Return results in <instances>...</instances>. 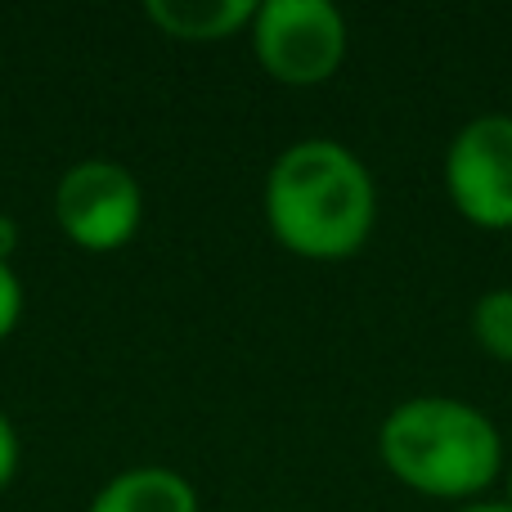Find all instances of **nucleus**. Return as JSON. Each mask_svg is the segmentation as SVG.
<instances>
[{"label": "nucleus", "mask_w": 512, "mask_h": 512, "mask_svg": "<svg viewBox=\"0 0 512 512\" xmlns=\"http://www.w3.org/2000/svg\"><path fill=\"white\" fill-rule=\"evenodd\" d=\"M265 225L283 252L337 265L364 252L378 225V180L342 140L306 135L265 171Z\"/></svg>", "instance_id": "nucleus-1"}, {"label": "nucleus", "mask_w": 512, "mask_h": 512, "mask_svg": "<svg viewBox=\"0 0 512 512\" xmlns=\"http://www.w3.org/2000/svg\"><path fill=\"white\" fill-rule=\"evenodd\" d=\"M378 459L405 490L472 504L504 477V432L486 409L459 396H409L382 418Z\"/></svg>", "instance_id": "nucleus-2"}, {"label": "nucleus", "mask_w": 512, "mask_h": 512, "mask_svg": "<svg viewBox=\"0 0 512 512\" xmlns=\"http://www.w3.org/2000/svg\"><path fill=\"white\" fill-rule=\"evenodd\" d=\"M248 41L265 77L292 90L324 86L346 63V18L328 0H261Z\"/></svg>", "instance_id": "nucleus-3"}, {"label": "nucleus", "mask_w": 512, "mask_h": 512, "mask_svg": "<svg viewBox=\"0 0 512 512\" xmlns=\"http://www.w3.org/2000/svg\"><path fill=\"white\" fill-rule=\"evenodd\" d=\"M54 221L81 252H122L144 225V185L113 158H81L54 185Z\"/></svg>", "instance_id": "nucleus-4"}, {"label": "nucleus", "mask_w": 512, "mask_h": 512, "mask_svg": "<svg viewBox=\"0 0 512 512\" xmlns=\"http://www.w3.org/2000/svg\"><path fill=\"white\" fill-rule=\"evenodd\" d=\"M441 171L450 207L472 230H512V113H481L463 122Z\"/></svg>", "instance_id": "nucleus-5"}, {"label": "nucleus", "mask_w": 512, "mask_h": 512, "mask_svg": "<svg viewBox=\"0 0 512 512\" xmlns=\"http://www.w3.org/2000/svg\"><path fill=\"white\" fill-rule=\"evenodd\" d=\"M86 512H203L194 481L162 463H135L95 490Z\"/></svg>", "instance_id": "nucleus-6"}, {"label": "nucleus", "mask_w": 512, "mask_h": 512, "mask_svg": "<svg viewBox=\"0 0 512 512\" xmlns=\"http://www.w3.org/2000/svg\"><path fill=\"white\" fill-rule=\"evenodd\" d=\"M144 18L171 41L212 45L248 32L256 18V0H149Z\"/></svg>", "instance_id": "nucleus-7"}, {"label": "nucleus", "mask_w": 512, "mask_h": 512, "mask_svg": "<svg viewBox=\"0 0 512 512\" xmlns=\"http://www.w3.org/2000/svg\"><path fill=\"white\" fill-rule=\"evenodd\" d=\"M468 333L495 364H512V288H486L472 301Z\"/></svg>", "instance_id": "nucleus-8"}, {"label": "nucleus", "mask_w": 512, "mask_h": 512, "mask_svg": "<svg viewBox=\"0 0 512 512\" xmlns=\"http://www.w3.org/2000/svg\"><path fill=\"white\" fill-rule=\"evenodd\" d=\"M23 306H27L23 279H18L14 265L0 261V342H9V337H14L18 319H23Z\"/></svg>", "instance_id": "nucleus-9"}, {"label": "nucleus", "mask_w": 512, "mask_h": 512, "mask_svg": "<svg viewBox=\"0 0 512 512\" xmlns=\"http://www.w3.org/2000/svg\"><path fill=\"white\" fill-rule=\"evenodd\" d=\"M18 463H23V441H18L14 418H9L5 409H0V490L14 486Z\"/></svg>", "instance_id": "nucleus-10"}, {"label": "nucleus", "mask_w": 512, "mask_h": 512, "mask_svg": "<svg viewBox=\"0 0 512 512\" xmlns=\"http://www.w3.org/2000/svg\"><path fill=\"white\" fill-rule=\"evenodd\" d=\"M18 243H23V230H18V221L0 212V261H5V265H14Z\"/></svg>", "instance_id": "nucleus-11"}, {"label": "nucleus", "mask_w": 512, "mask_h": 512, "mask_svg": "<svg viewBox=\"0 0 512 512\" xmlns=\"http://www.w3.org/2000/svg\"><path fill=\"white\" fill-rule=\"evenodd\" d=\"M454 512H512L504 499H472V504H459Z\"/></svg>", "instance_id": "nucleus-12"}, {"label": "nucleus", "mask_w": 512, "mask_h": 512, "mask_svg": "<svg viewBox=\"0 0 512 512\" xmlns=\"http://www.w3.org/2000/svg\"><path fill=\"white\" fill-rule=\"evenodd\" d=\"M504 504L512 508V463H508V468H504Z\"/></svg>", "instance_id": "nucleus-13"}]
</instances>
